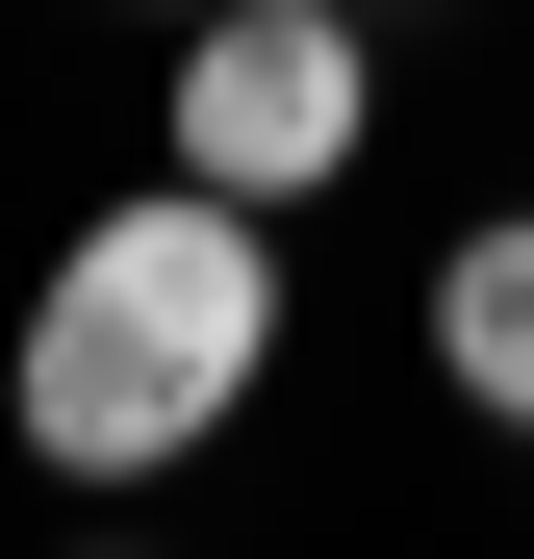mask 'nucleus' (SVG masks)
I'll return each instance as SVG.
<instances>
[{
  "mask_svg": "<svg viewBox=\"0 0 534 559\" xmlns=\"http://www.w3.org/2000/svg\"><path fill=\"white\" fill-rule=\"evenodd\" d=\"M432 382H459L484 432H534V204H484L459 254H432Z\"/></svg>",
  "mask_w": 534,
  "mask_h": 559,
  "instance_id": "7ed1b4c3",
  "label": "nucleus"
},
{
  "mask_svg": "<svg viewBox=\"0 0 534 559\" xmlns=\"http://www.w3.org/2000/svg\"><path fill=\"white\" fill-rule=\"evenodd\" d=\"M128 26H204V0H128Z\"/></svg>",
  "mask_w": 534,
  "mask_h": 559,
  "instance_id": "20e7f679",
  "label": "nucleus"
},
{
  "mask_svg": "<svg viewBox=\"0 0 534 559\" xmlns=\"http://www.w3.org/2000/svg\"><path fill=\"white\" fill-rule=\"evenodd\" d=\"M254 382H281V204H229V178H128L103 229H51L26 331H0V432L51 457V484H153V457H204Z\"/></svg>",
  "mask_w": 534,
  "mask_h": 559,
  "instance_id": "f257e3e1",
  "label": "nucleus"
},
{
  "mask_svg": "<svg viewBox=\"0 0 534 559\" xmlns=\"http://www.w3.org/2000/svg\"><path fill=\"white\" fill-rule=\"evenodd\" d=\"M356 128H382L356 0H204V26H178V103H153V153H178V178H229V204H331Z\"/></svg>",
  "mask_w": 534,
  "mask_h": 559,
  "instance_id": "f03ea898",
  "label": "nucleus"
}]
</instances>
